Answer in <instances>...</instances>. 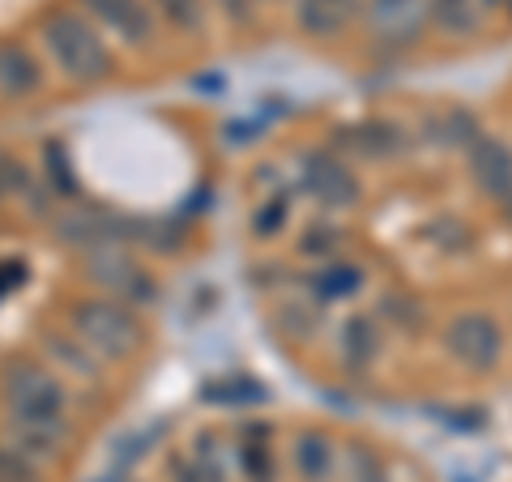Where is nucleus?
Wrapping results in <instances>:
<instances>
[{
  "label": "nucleus",
  "instance_id": "6ab92c4d",
  "mask_svg": "<svg viewBox=\"0 0 512 482\" xmlns=\"http://www.w3.org/2000/svg\"><path fill=\"white\" fill-rule=\"evenodd\" d=\"M265 389L252 384L244 376H227V380H214L205 384V401H222V406H248V401H261Z\"/></svg>",
  "mask_w": 512,
  "mask_h": 482
},
{
  "label": "nucleus",
  "instance_id": "473e14b6",
  "mask_svg": "<svg viewBox=\"0 0 512 482\" xmlns=\"http://www.w3.org/2000/svg\"><path fill=\"white\" fill-rule=\"evenodd\" d=\"M508 5H512V0H508Z\"/></svg>",
  "mask_w": 512,
  "mask_h": 482
},
{
  "label": "nucleus",
  "instance_id": "bb28decb",
  "mask_svg": "<svg viewBox=\"0 0 512 482\" xmlns=\"http://www.w3.org/2000/svg\"><path fill=\"white\" fill-rule=\"evenodd\" d=\"M350 474H355V482H384V465L367 453V448H350Z\"/></svg>",
  "mask_w": 512,
  "mask_h": 482
},
{
  "label": "nucleus",
  "instance_id": "cd10ccee",
  "mask_svg": "<svg viewBox=\"0 0 512 482\" xmlns=\"http://www.w3.org/2000/svg\"><path fill=\"white\" fill-rule=\"evenodd\" d=\"M218 9L227 13V18L235 26H248L252 22V9H256V0H218Z\"/></svg>",
  "mask_w": 512,
  "mask_h": 482
},
{
  "label": "nucleus",
  "instance_id": "7ed1b4c3",
  "mask_svg": "<svg viewBox=\"0 0 512 482\" xmlns=\"http://www.w3.org/2000/svg\"><path fill=\"white\" fill-rule=\"evenodd\" d=\"M69 320H73V333L82 337L94 355H103V359H128V355H137V350H141V342H146L141 320L120 299L77 303V308L69 312Z\"/></svg>",
  "mask_w": 512,
  "mask_h": 482
},
{
  "label": "nucleus",
  "instance_id": "39448f33",
  "mask_svg": "<svg viewBox=\"0 0 512 482\" xmlns=\"http://www.w3.org/2000/svg\"><path fill=\"white\" fill-rule=\"evenodd\" d=\"M363 13L384 47H414L431 22L427 0H367Z\"/></svg>",
  "mask_w": 512,
  "mask_h": 482
},
{
  "label": "nucleus",
  "instance_id": "c756f323",
  "mask_svg": "<svg viewBox=\"0 0 512 482\" xmlns=\"http://www.w3.org/2000/svg\"><path fill=\"white\" fill-rule=\"evenodd\" d=\"M26 265H0V295H9L13 286H22Z\"/></svg>",
  "mask_w": 512,
  "mask_h": 482
},
{
  "label": "nucleus",
  "instance_id": "6e6552de",
  "mask_svg": "<svg viewBox=\"0 0 512 482\" xmlns=\"http://www.w3.org/2000/svg\"><path fill=\"white\" fill-rule=\"evenodd\" d=\"M303 188H308L316 205H325V210H350V205H359V197H363L359 175L346 163H338L333 154L303 158Z\"/></svg>",
  "mask_w": 512,
  "mask_h": 482
},
{
  "label": "nucleus",
  "instance_id": "ddd939ff",
  "mask_svg": "<svg viewBox=\"0 0 512 482\" xmlns=\"http://www.w3.org/2000/svg\"><path fill=\"white\" fill-rule=\"evenodd\" d=\"M346 146L355 150L359 158H372V163H380V158L402 154L406 133H402V124H389V120H363L355 128H346Z\"/></svg>",
  "mask_w": 512,
  "mask_h": 482
},
{
  "label": "nucleus",
  "instance_id": "c85d7f7f",
  "mask_svg": "<svg viewBox=\"0 0 512 482\" xmlns=\"http://www.w3.org/2000/svg\"><path fill=\"white\" fill-rule=\"evenodd\" d=\"M171 478L175 482H210V478L201 474L197 461H184V457H171Z\"/></svg>",
  "mask_w": 512,
  "mask_h": 482
},
{
  "label": "nucleus",
  "instance_id": "dca6fc26",
  "mask_svg": "<svg viewBox=\"0 0 512 482\" xmlns=\"http://www.w3.org/2000/svg\"><path fill=\"white\" fill-rule=\"evenodd\" d=\"M43 167H47V192L60 197V201H77L82 184H77L73 163H69V150H64L60 141H47V146H43Z\"/></svg>",
  "mask_w": 512,
  "mask_h": 482
},
{
  "label": "nucleus",
  "instance_id": "a211bd4d",
  "mask_svg": "<svg viewBox=\"0 0 512 482\" xmlns=\"http://www.w3.org/2000/svg\"><path fill=\"white\" fill-rule=\"evenodd\" d=\"M154 9L167 18V26H175L180 35H197L205 26V0H154Z\"/></svg>",
  "mask_w": 512,
  "mask_h": 482
},
{
  "label": "nucleus",
  "instance_id": "2eb2a0df",
  "mask_svg": "<svg viewBox=\"0 0 512 482\" xmlns=\"http://www.w3.org/2000/svg\"><path fill=\"white\" fill-rule=\"evenodd\" d=\"M291 465L299 482H329L333 478V444L320 431H299V440L291 448Z\"/></svg>",
  "mask_w": 512,
  "mask_h": 482
},
{
  "label": "nucleus",
  "instance_id": "7c9ffc66",
  "mask_svg": "<svg viewBox=\"0 0 512 482\" xmlns=\"http://www.w3.org/2000/svg\"><path fill=\"white\" fill-rule=\"evenodd\" d=\"M227 133H231V141H235V146H244V141H248V133H252V124H231ZM256 133H261V124H256Z\"/></svg>",
  "mask_w": 512,
  "mask_h": 482
},
{
  "label": "nucleus",
  "instance_id": "9d476101",
  "mask_svg": "<svg viewBox=\"0 0 512 482\" xmlns=\"http://www.w3.org/2000/svg\"><path fill=\"white\" fill-rule=\"evenodd\" d=\"M363 0H295V22L312 39H338L359 18Z\"/></svg>",
  "mask_w": 512,
  "mask_h": 482
},
{
  "label": "nucleus",
  "instance_id": "f257e3e1",
  "mask_svg": "<svg viewBox=\"0 0 512 482\" xmlns=\"http://www.w3.org/2000/svg\"><path fill=\"white\" fill-rule=\"evenodd\" d=\"M43 43L52 52L60 77L73 86H99L116 73V60H111V47L103 43V35L73 9H60L43 22Z\"/></svg>",
  "mask_w": 512,
  "mask_h": 482
},
{
  "label": "nucleus",
  "instance_id": "2f4dec72",
  "mask_svg": "<svg viewBox=\"0 0 512 482\" xmlns=\"http://www.w3.org/2000/svg\"><path fill=\"white\" fill-rule=\"evenodd\" d=\"M487 5H508V0H487Z\"/></svg>",
  "mask_w": 512,
  "mask_h": 482
},
{
  "label": "nucleus",
  "instance_id": "0eeeda50",
  "mask_svg": "<svg viewBox=\"0 0 512 482\" xmlns=\"http://www.w3.org/2000/svg\"><path fill=\"white\" fill-rule=\"evenodd\" d=\"M466 167L470 180L478 184L483 197H491L495 205L512 197V146L495 133H478L466 146Z\"/></svg>",
  "mask_w": 512,
  "mask_h": 482
},
{
  "label": "nucleus",
  "instance_id": "f3484780",
  "mask_svg": "<svg viewBox=\"0 0 512 482\" xmlns=\"http://www.w3.org/2000/svg\"><path fill=\"white\" fill-rule=\"evenodd\" d=\"M427 9L444 35H470L478 26V0H427Z\"/></svg>",
  "mask_w": 512,
  "mask_h": 482
},
{
  "label": "nucleus",
  "instance_id": "423d86ee",
  "mask_svg": "<svg viewBox=\"0 0 512 482\" xmlns=\"http://www.w3.org/2000/svg\"><path fill=\"white\" fill-rule=\"evenodd\" d=\"M90 269H94V282L107 286L111 295L128 308L154 299V282L141 273V265L128 256L120 244H103V248H90Z\"/></svg>",
  "mask_w": 512,
  "mask_h": 482
},
{
  "label": "nucleus",
  "instance_id": "f03ea898",
  "mask_svg": "<svg viewBox=\"0 0 512 482\" xmlns=\"http://www.w3.org/2000/svg\"><path fill=\"white\" fill-rule=\"evenodd\" d=\"M0 397H5L9 423H26V427H43L69 440V419H64V389L56 372H43L35 363H18L9 367L0 380Z\"/></svg>",
  "mask_w": 512,
  "mask_h": 482
},
{
  "label": "nucleus",
  "instance_id": "412c9836",
  "mask_svg": "<svg viewBox=\"0 0 512 482\" xmlns=\"http://www.w3.org/2000/svg\"><path fill=\"white\" fill-rule=\"evenodd\" d=\"M47 350H52L56 359L69 363V367H73V372L82 376V380H94V376H99V363L90 359L94 350H90L86 342H64V337H47Z\"/></svg>",
  "mask_w": 512,
  "mask_h": 482
},
{
  "label": "nucleus",
  "instance_id": "1a4fd4ad",
  "mask_svg": "<svg viewBox=\"0 0 512 482\" xmlns=\"http://www.w3.org/2000/svg\"><path fill=\"white\" fill-rule=\"evenodd\" d=\"M82 5L103 26L116 30L128 47H146L154 39V13H150L146 0H82Z\"/></svg>",
  "mask_w": 512,
  "mask_h": 482
},
{
  "label": "nucleus",
  "instance_id": "393cba45",
  "mask_svg": "<svg viewBox=\"0 0 512 482\" xmlns=\"http://www.w3.org/2000/svg\"><path fill=\"white\" fill-rule=\"evenodd\" d=\"M30 188H35V184H30L26 167H22V163H13V158H9L5 150H0V205H5L9 197H18V192L26 197Z\"/></svg>",
  "mask_w": 512,
  "mask_h": 482
},
{
  "label": "nucleus",
  "instance_id": "aec40b11",
  "mask_svg": "<svg viewBox=\"0 0 512 482\" xmlns=\"http://www.w3.org/2000/svg\"><path fill=\"white\" fill-rule=\"evenodd\" d=\"M244 474L252 478V482H274V453H269V444H265V427L256 431H248V444H244Z\"/></svg>",
  "mask_w": 512,
  "mask_h": 482
},
{
  "label": "nucleus",
  "instance_id": "f8f14e48",
  "mask_svg": "<svg viewBox=\"0 0 512 482\" xmlns=\"http://www.w3.org/2000/svg\"><path fill=\"white\" fill-rule=\"evenodd\" d=\"M380 350H384V333L376 325V316H346V325H342V363L350 367V372H367L376 359H380Z\"/></svg>",
  "mask_w": 512,
  "mask_h": 482
},
{
  "label": "nucleus",
  "instance_id": "20e7f679",
  "mask_svg": "<svg viewBox=\"0 0 512 482\" xmlns=\"http://www.w3.org/2000/svg\"><path fill=\"white\" fill-rule=\"evenodd\" d=\"M440 346H444V355L470 376H491L508 355L504 325L491 312H478V308L457 312L453 320H448Z\"/></svg>",
  "mask_w": 512,
  "mask_h": 482
},
{
  "label": "nucleus",
  "instance_id": "4be33fe9",
  "mask_svg": "<svg viewBox=\"0 0 512 482\" xmlns=\"http://www.w3.org/2000/svg\"><path fill=\"white\" fill-rule=\"evenodd\" d=\"M380 316H384V320H393V325L402 329V333H414V329L423 325V308H419V303H414L410 295H384Z\"/></svg>",
  "mask_w": 512,
  "mask_h": 482
},
{
  "label": "nucleus",
  "instance_id": "5701e85b",
  "mask_svg": "<svg viewBox=\"0 0 512 482\" xmlns=\"http://www.w3.org/2000/svg\"><path fill=\"white\" fill-rule=\"evenodd\" d=\"M0 482H39V465L13 444H0Z\"/></svg>",
  "mask_w": 512,
  "mask_h": 482
},
{
  "label": "nucleus",
  "instance_id": "b1692460",
  "mask_svg": "<svg viewBox=\"0 0 512 482\" xmlns=\"http://www.w3.org/2000/svg\"><path fill=\"white\" fill-rule=\"evenodd\" d=\"M338 248H342V235L333 227H308V231H303V239H299L303 256H325V261H333Z\"/></svg>",
  "mask_w": 512,
  "mask_h": 482
},
{
  "label": "nucleus",
  "instance_id": "9b49d317",
  "mask_svg": "<svg viewBox=\"0 0 512 482\" xmlns=\"http://www.w3.org/2000/svg\"><path fill=\"white\" fill-rule=\"evenodd\" d=\"M39 90H43L39 60L18 39H0V94L5 99H30Z\"/></svg>",
  "mask_w": 512,
  "mask_h": 482
},
{
  "label": "nucleus",
  "instance_id": "4468645a",
  "mask_svg": "<svg viewBox=\"0 0 512 482\" xmlns=\"http://www.w3.org/2000/svg\"><path fill=\"white\" fill-rule=\"evenodd\" d=\"M363 282H367L363 269L338 261V256H333V261H325V265H320L312 278H308V286L316 291L320 303H342V299H350V295H359Z\"/></svg>",
  "mask_w": 512,
  "mask_h": 482
},
{
  "label": "nucleus",
  "instance_id": "a878e982",
  "mask_svg": "<svg viewBox=\"0 0 512 482\" xmlns=\"http://www.w3.org/2000/svg\"><path fill=\"white\" fill-rule=\"evenodd\" d=\"M286 197H274V201H265V205H256V214H252V231L269 239V235H278L282 231V222H286Z\"/></svg>",
  "mask_w": 512,
  "mask_h": 482
}]
</instances>
